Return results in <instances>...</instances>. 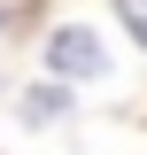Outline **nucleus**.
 Instances as JSON below:
<instances>
[{
	"label": "nucleus",
	"mask_w": 147,
	"mask_h": 155,
	"mask_svg": "<svg viewBox=\"0 0 147 155\" xmlns=\"http://www.w3.org/2000/svg\"><path fill=\"white\" fill-rule=\"evenodd\" d=\"M47 54H54V70H70V78H93V70H101V47H93L85 31H54Z\"/></svg>",
	"instance_id": "1"
},
{
	"label": "nucleus",
	"mask_w": 147,
	"mask_h": 155,
	"mask_svg": "<svg viewBox=\"0 0 147 155\" xmlns=\"http://www.w3.org/2000/svg\"><path fill=\"white\" fill-rule=\"evenodd\" d=\"M116 16H124V23H132V39L147 47V0H116Z\"/></svg>",
	"instance_id": "2"
}]
</instances>
